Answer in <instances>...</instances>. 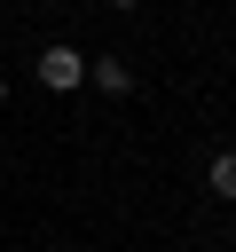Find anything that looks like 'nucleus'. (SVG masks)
<instances>
[{
    "instance_id": "1",
    "label": "nucleus",
    "mask_w": 236,
    "mask_h": 252,
    "mask_svg": "<svg viewBox=\"0 0 236 252\" xmlns=\"http://www.w3.org/2000/svg\"><path fill=\"white\" fill-rule=\"evenodd\" d=\"M87 79V55L71 47V39H55V47H39V87H55V94H71Z\"/></svg>"
},
{
    "instance_id": "2",
    "label": "nucleus",
    "mask_w": 236,
    "mask_h": 252,
    "mask_svg": "<svg viewBox=\"0 0 236 252\" xmlns=\"http://www.w3.org/2000/svg\"><path fill=\"white\" fill-rule=\"evenodd\" d=\"M87 79H94L102 94H134V63H126V55H94V63H87Z\"/></svg>"
},
{
    "instance_id": "3",
    "label": "nucleus",
    "mask_w": 236,
    "mask_h": 252,
    "mask_svg": "<svg viewBox=\"0 0 236 252\" xmlns=\"http://www.w3.org/2000/svg\"><path fill=\"white\" fill-rule=\"evenodd\" d=\"M205 189H212L220 205H236V150H220V158L205 165Z\"/></svg>"
},
{
    "instance_id": "4",
    "label": "nucleus",
    "mask_w": 236,
    "mask_h": 252,
    "mask_svg": "<svg viewBox=\"0 0 236 252\" xmlns=\"http://www.w3.org/2000/svg\"><path fill=\"white\" fill-rule=\"evenodd\" d=\"M102 8H118V16H134V8H142V0H102Z\"/></svg>"
},
{
    "instance_id": "5",
    "label": "nucleus",
    "mask_w": 236,
    "mask_h": 252,
    "mask_svg": "<svg viewBox=\"0 0 236 252\" xmlns=\"http://www.w3.org/2000/svg\"><path fill=\"white\" fill-rule=\"evenodd\" d=\"M0 110H8V79H0Z\"/></svg>"
}]
</instances>
